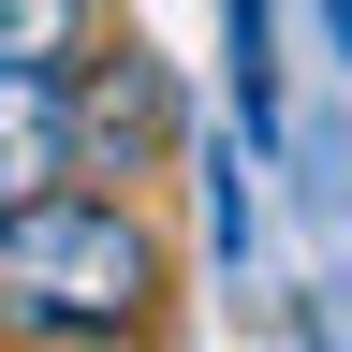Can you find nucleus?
<instances>
[{"label": "nucleus", "instance_id": "f257e3e1", "mask_svg": "<svg viewBox=\"0 0 352 352\" xmlns=\"http://www.w3.org/2000/svg\"><path fill=\"white\" fill-rule=\"evenodd\" d=\"M176 294V250L132 191H44L0 220V323L15 338H118V323H162Z\"/></svg>", "mask_w": 352, "mask_h": 352}, {"label": "nucleus", "instance_id": "f03ea898", "mask_svg": "<svg viewBox=\"0 0 352 352\" xmlns=\"http://www.w3.org/2000/svg\"><path fill=\"white\" fill-rule=\"evenodd\" d=\"M88 176V118H74V74H0V220L74 191Z\"/></svg>", "mask_w": 352, "mask_h": 352}, {"label": "nucleus", "instance_id": "7ed1b4c3", "mask_svg": "<svg viewBox=\"0 0 352 352\" xmlns=\"http://www.w3.org/2000/svg\"><path fill=\"white\" fill-rule=\"evenodd\" d=\"M74 118H88V176H103V162L132 176V147H162V118H176V103H162L147 44H118V59H88V74H74Z\"/></svg>", "mask_w": 352, "mask_h": 352}, {"label": "nucleus", "instance_id": "20e7f679", "mask_svg": "<svg viewBox=\"0 0 352 352\" xmlns=\"http://www.w3.org/2000/svg\"><path fill=\"white\" fill-rule=\"evenodd\" d=\"M103 59V0H0V74H88Z\"/></svg>", "mask_w": 352, "mask_h": 352}, {"label": "nucleus", "instance_id": "39448f33", "mask_svg": "<svg viewBox=\"0 0 352 352\" xmlns=\"http://www.w3.org/2000/svg\"><path fill=\"white\" fill-rule=\"evenodd\" d=\"M220 44H235V103H250V147H279V59H264V0H220Z\"/></svg>", "mask_w": 352, "mask_h": 352}, {"label": "nucleus", "instance_id": "423d86ee", "mask_svg": "<svg viewBox=\"0 0 352 352\" xmlns=\"http://www.w3.org/2000/svg\"><path fill=\"white\" fill-rule=\"evenodd\" d=\"M30 352H147V323H118V338H30Z\"/></svg>", "mask_w": 352, "mask_h": 352}]
</instances>
